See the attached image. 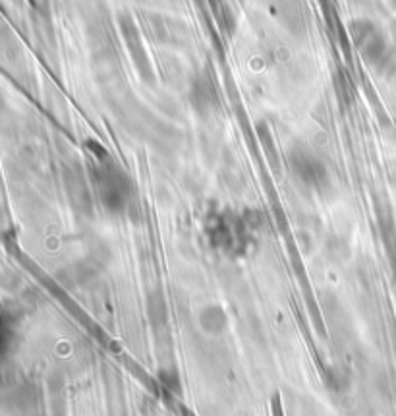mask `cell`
<instances>
[{"label":"cell","mask_w":396,"mask_h":416,"mask_svg":"<svg viewBox=\"0 0 396 416\" xmlns=\"http://www.w3.org/2000/svg\"><path fill=\"white\" fill-rule=\"evenodd\" d=\"M213 240L219 248H225L230 254H244L246 244L250 240L247 230L244 229V223L234 219V217L219 215L215 217V223L209 225Z\"/></svg>","instance_id":"1"},{"label":"cell","mask_w":396,"mask_h":416,"mask_svg":"<svg viewBox=\"0 0 396 416\" xmlns=\"http://www.w3.org/2000/svg\"><path fill=\"white\" fill-rule=\"evenodd\" d=\"M199 324L207 331H220L226 324V316L219 306H209V308H205L203 312L199 314Z\"/></svg>","instance_id":"2"}]
</instances>
